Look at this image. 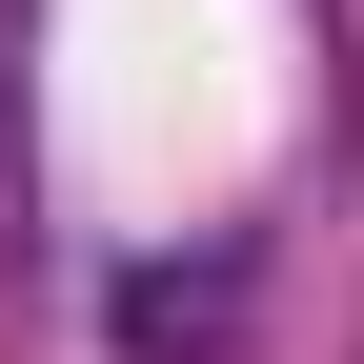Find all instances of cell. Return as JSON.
Returning a JSON list of instances; mask_svg holds the SVG:
<instances>
[{"label": "cell", "instance_id": "cell-1", "mask_svg": "<svg viewBox=\"0 0 364 364\" xmlns=\"http://www.w3.org/2000/svg\"><path fill=\"white\" fill-rule=\"evenodd\" d=\"M0 182H21V0H0Z\"/></svg>", "mask_w": 364, "mask_h": 364}]
</instances>
